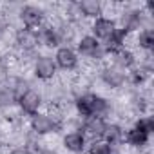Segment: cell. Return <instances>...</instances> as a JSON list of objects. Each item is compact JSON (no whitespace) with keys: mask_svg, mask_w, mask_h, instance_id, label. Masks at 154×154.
Wrapping results in <instances>:
<instances>
[{"mask_svg":"<svg viewBox=\"0 0 154 154\" xmlns=\"http://www.w3.org/2000/svg\"><path fill=\"white\" fill-rule=\"evenodd\" d=\"M136 129H140V131L150 134V132L154 131V120H152V118H143V120H140V122L136 123Z\"/></svg>","mask_w":154,"mask_h":154,"instance_id":"22","label":"cell"},{"mask_svg":"<svg viewBox=\"0 0 154 154\" xmlns=\"http://www.w3.org/2000/svg\"><path fill=\"white\" fill-rule=\"evenodd\" d=\"M123 72L120 69H105L103 71V80L111 85V87H118L123 84Z\"/></svg>","mask_w":154,"mask_h":154,"instance_id":"12","label":"cell"},{"mask_svg":"<svg viewBox=\"0 0 154 154\" xmlns=\"http://www.w3.org/2000/svg\"><path fill=\"white\" fill-rule=\"evenodd\" d=\"M17 40H18V44H20L24 49H33V47L38 44V36H36L33 31H29V29H22V31H18Z\"/></svg>","mask_w":154,"mask_h":154,"instance_id":"10","label":"cell"},{"mask_svg":"<svg viewBox=\"0 0 154 154\" xmlns=\"http://www.w3.org/2000/svg\"><path fill=\"white\" fill-rule=\"evenodd\" d=\"M91 154H116V152L112 150V147H111L109 143H105V141H96V143H93V147H91Z\"/></svg>","mask_w":154,"mask_h":154,"instance_id":"21","label":"cell"},{"mask_svg":"<svg viewBox=\"0 0 154 154\" xmlns=\"http://www.w3.org/2000/svg\"><path fill=\"white\" fill-rule=\"evenodd\" d=\"M78 49L82 54H91V56H100V44L94 36H84L78 44Z\"/></svg>","mask_w":154,"mask_h":154,"instance_id":"7","label":"cell"},{"mask_svg":"<svg viewBox=\"0 0 154 154\" xmlns=\"http://www.w3.org/2000/svg\"><path fill=\"white\" fill-rule=\"evenodd\" d=\"M31 125H33V131L38 132V134H45V132H49V131L54 129L53 120L49 116H45V114H35Z\"/></svg>","mask_w":154,"mask_h":154,"instance_id":"8","label":"cell"},{"mask_svg":"<svg viewBox=\"0 0 154 154\" xmlns=\"http://www.w3.org/2000/svg\"><path fill=\"white\" fill-rule=\"evenodd\" d=\"M35 71H36V76L38 78H51V76L54 74V71H56V65H54V62L51 60V58H47V56H42L38 62H36V67H35Z\"/></svg>","mask_w":154,"mask_h":154,"instance_id":"5","label":"cell"},{"mask_svg":"<svg viewBox=\"0 0 154 154\" xmlns=\"http://www.w3.org/2000/svg\"><path fill=\"white\" fill-rule=\"evenodd\" d=\"M38 42H42V44H45V45H49V47H54V45H58L60 36H58V33L53 31V29H44V31L38 35Z\"/></svg>","mask_w":154,"mask_h":154,"instance_id":"17","label":"cell"},{"mask_svg":"<svg viewBox=\"0 0 154 154\" xmlns=\"http://www.w3.org/2000/svg\"><path fill=\"white\" fill-rule=\"evenodd\" d=\"M114 56H116V62H118V65H122V67H131V65L134 63V58H132V54H131L129 51H125V49H120L118 53H114Z\"/></svg>","mask_w":154,"mask_h":154,"instance_id":"19","label":"cell"},{"mask_svg":"<svg viewBox=\"0 0 154 154\" xmlns=\"http://www.w3.org/2000/svg\"><path fill=\"white\" fill-rule=\"evenodd\" d=\"M125 29H116L114 33H112V36L111 38H107V51H111V53H118L120 49H123L122 47V44H123V36H125Z\"/></svg>","mask_w":154,"mask_h":154,"instance_id":"13","label":"cell"},{"mask_svg":"<svg viewBox=\"0 0 154 154\" xmlns=\"http://www.w3.org/2000/svg\"><path fill=\"white\" fill-rule=\"evenodd\" d=\"M93 31H94V35L98 38H105L107 40V38L112 36V33L116 31V27H114L112 20H109V18H98L94 22V26H93Z\"/></svg>","mask_w":154,"mask_h":154,"instance_id":"3","label":"cell"},{"mask_svg":"<svg viewBox=\"0 0 154 154\" xmlns=\"http://www.w3.org/2000/svg\"><path fill=\"white\" fill-rule=\"evenodd\" d=\"M154 45V33L150 29H145L140 33V47L143 49H152Z\"/></svg>","mask_w":154,"mask_h":154,"instance_id":"20","label":"cell"},{"mask_svg":"<svg viewBox=\"0 0 154 154\" xmlns=\"http://www.w3.org/2000/svg\"><path fill=\"white\" fill-rule=\"evenodd\" d=\"M18 102H20L22 109H24L26 112H29V114H36L38 107H40V96H38L35 91H27Z\"/></svg>","mask_w":154,"mask_h":154,"instance_id":"6","label":"cell"},{"mask_svg":"<svg viewBox=\"0 0 154 154\" xmlns=\"http://www.w3.org/2000/svg\"><path fill=\"white\" fill-rule=\"evenodd\" d=\"M76 107H78V111L84 116H98L107 111V102L96 94H85V96L78 98Z\"/></svg>","mask_w":154,"mask_h":154,"instance_id":"1","label":"cell"},{"mask_svg":"<svg viewBox=\"0 0 154 154\" xmlns=\"http://www.w3.org/2000/svg\"><path fill=\"white\" fill-rule=\"evenodd\" d=\"M103 136H105V140H107L105 143H109L111 147H112V145H116V143H120V141H122V138H123L122 129H120L118 125H107V127H105Z\"/></svg>","mask_w":154,"mask_h":154,"instance_id":"14","label":"cell"},{"mask_svg":"<svg viewBox=\"0 0 154 154\" xmlns=\"http://www.w3.org/2000/svg\"><path fill=\"white\" fill-rule=\"evenodd\" d=\"M56 62H58V65L63 67V69H74L78 58H76V54H74L72 49L62 47V49H58V53H56Z\"/></svg>","mask_w":154,"mask_h":154,"instance_id":"4","label":"cell"},{"mask_svg":"<svg viewBox=\"0 0 154 154\" xmlns=\"http://www.w3.org/2000/svg\"><path fill=\"white\" fill-rule=\"evenodd\" d=\"M63 143L72 152H82L84 150V136L80 132H71V134H67L65 140H63Z\"/></svg>","mask_w":154,"mask_h":154,"instance_id":"11","label":"cell"},{"mask_svg":"<svg viewBox=\"0 0 154 154\" xmlns=\"http://www.w3.org/2000/svg\"><path fill=\"white\" fill-rule=\"evenodd\" d=\"M127 141H129L131 145H138V147H141V145H145V143L149 141V134L134 127V129H131V131L127 132Z\"/></svg>","mask_w":154,"mask_h":154,"instance_id":"15","label":"cell"},{"mask_svg":"<svg viewBox=\"0 0 154 154\" xmlns=\"http://www.w3.org/2000/svg\"><path fill=\"white\" fill-rule=\"evenodd\" d=\"M40 154H56V152H53V150H42Z\"/></svg>","mask_w":154,"mask_h":154,"instance_id":"24","label":"cell"},{"mask_svg":"<svg viewBox=\"0 0 154 154\" xmlns=\"http://www.w3.org/2000/svg\"><path fill=\"white\" fill-rule=\"evenodd\" d=\"M105 122L100 118V116H93V118H89L87 120V123H85V131L91 134V136H103V132H105Z\"/></svg>","mask_w":154,"mask_h":154,"instance_id":"9","label":"cell"},{"mask_svg":"<svg viewBox=\"0 0 154 154\" xmlns=\"http://www.w3.org/2000/svg\"><path fill=\"white\" fill-rule=\"evenodd\" d=\"M11 100H13V93H9V91H4V93H0V105L11 103Z\"/></svg>","mask_w":154,"mask_h":154,"instance_id":"23","label":"cell"},{"mask_svg":"<svg viewBox=\"0 0 154 154\" xmlns=\"http://www.w3.org/2000/svg\"><path fill=\"white\" fill-rule=\"evenodd\" d=\"M20 18L27 27H36L42 22V11L38 8H35V6H26L20 11Z\"/></svg>","mask_w":154,"mask_h":154,"instance_id":"2","label":"cell"},{"mask_svg":"<svg viewBox=\"0 0 154 154\" xmlns=\"http://www.w3.org/2000/svg\"><path fill=\"white\" fill-rule=\"evenodd\" d=\"M80 11L85 17H96V15H100L102 6L96 0H84V2H80Z\"/></svg>","mask_w":154,"mask_h":154,"instance_id":"16","label":"cell"},{"mask_svg":"<svg viewBox=\"0 0 154 154\" xmlns=\"http://www.w3.org/2000/svg\"><path fill=\"white\" fill-rule=\"evenodd\" d=\"M141 18H140V13L138 11H131V13H125L123 17V29L125 31H131V29H136L140 26Z\"/></svg>","mask_w":154,"mask_h":154,"instance_id":"18","label":"cell"}]
</instances>
